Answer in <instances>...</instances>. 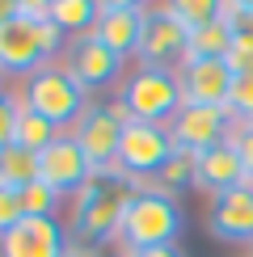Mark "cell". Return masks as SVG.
I'll use <instances>...</instances> for the list:
<instances>
[{
    "label": "cell",
    "mask_w": 253,
    "mask_h": 257,
    "mask_svg": "<svg viewBox=\"0 0 253 257\" xmlns=\"http://www.w3.org/2000/svg\"><path fill=\"white\" fill-rule=\"evenodd\" d=\"M135 181L122 177L118 169L110 173H93L84 181V190L76 194V211H72V228L84 244H105V240H118V223L122 211L135 194Z\"/></svg>",
    "instance_id": "6da1fadb"
},
{
    "label": "cell",
    "mask_w": 253,
    "mask_h": 257,
    "mask_svg": "<svg viewBox=\"0 0 253 257\" xmlns=\"http://www.w3.org/2000/svg\"><path fill=\"white\" fill-rule=\"evenodd\" d=\"M182 207H177V198L161 194L156 186H140L131 194L122 211V223H118V244L126 253L135 249H156V244H177L182 236Z\"/></svg>",
    "instance_id": "7a4b0ae2"
},
{
    "label": "cell",
    "mask_w": 253,
    "mask_h": 257,
    "mask_svg": "<svg viewBox=\"0 0 253 257\" xmlns=\"http://www.w3.org/2000/svg\"><path fill=\"white\" fill-rule=\"evenodd\" d=\"M118 110L126 122H156L169 126L182 110V80L173 68H135L118 93Z\"/></svg>",
    "instance_id": "3957f363"
},
{
    "label": "cell",
    "mask_w": 253,
    "mask_h": 257,
    "mask_svg": "<svg viewBox=\"0 0 253 257\" xmlns=\"http://www.w3.org/2000/svg\"><path fill=\"white\" fill-rule=\"evenodd\" d=\"M63 51V30L51 17H17L0 26V72L9 76H34L38 63Z\"/></svg>",
    "instance_id": "277c9868"
},
{
    "label": "cell",
    "mask_w": 253,
    "mask_h": 257,
    "mask_svg": "<svg viewBox=\"0 0 253 257\" xmlns=\"http://www.w3.org/2000/svg\"><path fill=\"white\" fill-rule=\"evenodd\" d=\"M21 105L42 114L51 126H76L80 114L89 110V97H84V89L63 68H38L34 76H26V97H21Z\"/></svg>",
    "instance_id": "5b68a950"
},
{
    "label": "cell",
    "mask_w": 253,
    "mask_h": 257,
    "mask_svg": "<svg viewBox=\"0 0 253 257\" xmlns=\"http://www.w3.org/2000/svg\"><path fill=\"white\" fill-rule=\"evenodd\" d=\"M173 156V135L169 126L156 122H122V144H118V173L131 177L135 186H152V177L165 169Z\"/></svg>",
    "instance_id": "8992f818"
},
{
    "label": "cell",
    "mask_w": 253,
    "mask_h": 257,
    "mask_svg": "<svg viewBox=\"0 0 253 257\" xmlns=\"http://www.w3.org/2000/svg\"><path fill=\"white\" fill-rule=\"evenodd\" d=\"M122 122L126 114L114 105H89L80 114V122L72 126V139L80 144L84 160L93 165V173H110L118 165V144H122Z\"/></svg>",
    "instance_id": "52a82bcc"
},
{
    "label": "cell",
    "mask_w": 253,
    "mask_h": 257,
    "mask_svg": "<svg viewBox=\"0 0 253 257\" xmlns=\"http://www.w3.org/2000/svg\"><path fill=\"white\" fill-rule=\"evenodd\" d=\"M186 42H190V30L177 21L169 9H148L144 13V38H140V68H182L186 59Z\"/></svg>",
    "instance_id": "ba28073f"
},
{
    "label": "cell",
    "mask_w": 253,
    "mask_h": 257,
    "mask_svg": "<svg viewBox=\"0 0 253 257\" xmlns=\"http://www.w3.org/2000/svg\"><path fill=\"white\" fill-rule=\"evenodd\" d=\"M59 68L68 72V76L76 80L84 93L105 89V84H114V80L122 76V59L114 55L101 38H93V34L72 38L68 47H63V63H59Z\"/></svg>",
    "instance_id": "9c48e42d"
},
{
    "label": "cell",
    "mask_w": 253,
    "mask_h": 257,
    "mask_svg": "<svg viewBox=\"0 0 253 257\" xmlns=\"http://www.w3.org/2000/svg\"><path fill=\"white\" fill-rule=\"evenodd\" d=\"M232 114L219 110V105H182L169 122V135H173V148H186V152H207V148L224 144L232 135Z\"/></svg>",
    "instance_id": "30bf717a"
},
{
    "label": "cell",
    "mask_w": 253,
    "mask_h": 257,
    "mask_svg": "<svg viewBox=\"0 0 253 257\" xmlns=\"http://www.w3.org/2000/svg\"><path fill=\"white\" fill-rule=\"evenodd\" d=\"M89 177H93V165L84 160L80 144L72 135H59L55 144H47L38 152V181H42V186H51L59 198L63 194H80Z\"/></svg>",
    "instance_id": "8fae6325"
},
{
    "label": "cell",
    "mask_w": 253,
    "mask_h": 257,
    "mask_svg": "<svg viewBox=\"0 0 253 257\" xmlns=\"http://www.w3.org/2000/svg\"><path fill=\"white\" fill-rule=\"evenodd\" d=\"M68 253V232L55 215H26L17 228L0 236V257H63Z\"/></svg>",
    "instance_id": "7c38bea8"
},
{
    "label": "cell",
    "mask_w": 253,
    "mask_h": 257,
    "mask_svg": "<svg viewBox=\"0 0 253 257\" xmlns=\"http://www.w3.org/2000/svg\"><path fill=\"white\" fill-rule=\"evenodd\" d=\"M207 228H211V236L224 240V244H253V186L249 181L211 198Z\"/></svg>",
    "instance_id": "4fadbf2b"
},
{
    "label": "cell",
    "mask_w": 253,
    "mask_h": 257,
    "mask_svg": "<svg viewBox=\"0 0 253 257\" xmlns=\"http://www.w3.org/2000/svg\"><path fill=\"white\" fill-rule=\"evenodd\" d=\"M182 80V105H228L232 93V68L224 59H186L177 68Z\"/></svg>",
    "instance_id": "5bb4252c"
},
{
    "label": "cell",
    "mask_w": 253,
    "mask_h": 257,
    "mask_svg": "<svg viewBox=\"0 0 253 257\" xmlns=\"http://www.w3.org/2000/svg\"><path fill=\"white\" fill-rule=\"evenodd\" d=\"M245 186V165H240L236 156V144H232V135L224 144L207 148V152H198V173H194V190H203V194H228V190Z\"/></svg>",
    "instance_id": "9a60e30c"
},
{
    "label": "cell",
    "mask_w": 253,
    "mask_h": 257,
    "mask_svg": "<svg viewBox=\"0 0 253 257\" xmlns=\"http://www.w3.org/2000/svg\"><path fill=\"white\" fill-rule=\"evenodd\" d=\"M144 13L148 9H101L93 38H101L118 59L140 55V38H144Z\"/></svg>",
    "instance_id": "2e32d148"
},
{
    "label": "cell",
    "mask_w": 253,
    "mask_h": 257,
    "mask_svg": "<svg viewBox=\"0 0 253 257\" xmlns=\"http://www.w3.org/2000/svg\"><path fill=\"white\" fill-rule=\"evenodd\" d=\"M38 181V152L26 144H9L0 152V186L9 190H26Z\"/></svg>",
    "instance_id": "e0dca14e"
},
{
    "label": "cell",
    "mask_w": 253,
    "mask_h": 257,
    "mask_svg": "<svg viewBox=\"0 0 253 257\" xmlns=\"http://www.w3.org/2000/svg\"><path fill=\"white\" fill-rule=\"evenodd\" d=\"M228 51H232V30H228V21H224V17L211 21V26L190 30L186 59H228ZM186 59H182V63H186Z\"/></svg>",
    "instance_id": "ac0fdd59"
},
{
    "label": "cell",
    "mask_w": 253,
    "mask_h": 257,
    "mask_svg": "<svg viewBox=\"0 0 253 257\" xmlns=\"http://www.w3.org/2000/svg\"><path fill=\"white\" fill-rule=\"evenodd\" d=\"M194 173H198V156L186 152V148H173V156L165 160V169L152 177V186L161 190V194L177 198L182 190H194Z\"/></svg>",
    "instance_id": "d6986e66"
},
{
    "label": "cell",
    "mask_w": 253,
    "mask_h": 257,
    "mask_svg": "<svg viewBox=\"0 0 253 257\" xmlns=\"http://www.w3.org/2000/svg\"><path fill=\"white\" fill-rule=\"evenodd\" d=\"M47 17L55 21L63 34L80 38V34H93V26H97V17H101V5L97 0H55Z\"/></svg>",
    "instance_id": "ffe728a7"
},
{
    "label": "cell",
    "mask_w": 253,
    "mask_h": 257,
    "mask_svg": "<svg viewBox=\"0 0 253 257\" xmlns=\"http://www.w3.org/2000/svg\"><path fill=\"white\" fill-rule=\"evenodd\" d=\"M165 9L182 21L186 30H198V26H211V21L224 17L228 0H165Z\"/></svg>",
    "instance_id": "44dd1931"
},
{
    "label": "cell",
    "mask_w": 253,
    "mask_h": 257,
    "mask_svg": "<svg viewBox=\"0 0 253 257\" xmlns=\"http://www.w3.org/2000/svg\"><path fill=\"white\" fill-rule=\"evenodd\" d=\"M55 139H59V126H51L42 114H34V110H26V105H21V114H17V144L42 152V148L55 144Z\"/></svg>",
    "instance_id": "7402d4cb"
},
{
    "label": "cell",
    "mask_w": 253,
    "mask_h": 257,
    "mask_svg": "<svg viewBox=\"0 0 253 257\" xmlns=\"http://www.w3.org/2000/svg\"><path fill=\"white\" fill-rule=\"evenodd\" d=\"M224 110L232 114V122H253V72L232 76V93H228Z\"/></svg>",
    "instance_id": "603a6c76"
},
{
    "label": "cell",
    "mask_w": 253,
    "mask_h": 257,
    "mask_svg": "<svg viewBox=\"0 0 253 257\" xmlns=\"http://www.w3.org/2000/svg\"><path fill=\"white\" fill-rule=\"evenodd\" d=\"M17 194H21V211H26V215H55V207H59V194L51 186H42V181L17 190Z\"/></svg>",
    "instance_id": "cb8c5ba5"
},
{
    "label": "cell",
    "mask_w": 253,
    "mask_h": 257,
    "mask_svg": "<svg viewBox=\"0 0 253 257\" xmlns=\"http://www.w3.org/2000/svg\"><path fill=\"white\" fill-rule=\"evenodd\" d=\"M17 114H21V105L9 93H0V152L9 144H17Z\"/></svg>",
    "instance_id": "d4e9b609"
},
{
    "label": "cell",
    "mask_w": 253,
    "mask_h": 257,
    "mask_svg": "<svg viewBox=\"0 0 253 257\" xmlns=\"http://www.w3.org/2000/svg\"><path fill=\"white\" fill-rule=\"evenodd\" d=\"M26 219V211H21V194L9 186H0V236H5L9 228H17V223Z\"/></svg>",
    "instance_id": "484cf974"
},
{
    "label": "cell",
    "mask_w": 253,
    "mask_h": 257,
    "mask_svg": "<svg viewBox=\"0 0 253 257\" xmlns=\"http://www.w3.org/2000/svg\"><path fill=\"white\" fill-rule=\"evenodd\" d=\"M232 144H236V156H240V165H245V181L253 186V122L232 126Z\"/></svg>",
    "instance_id": "4316f807"
},
{
    "label": "cell",
    "mask_w": 253,
    "mask_h": 257,
    "mask_svg": "<svg viewBox=\"0 0 253 257\" xmlns=\"http://www.w3.org/2000/svg\"><path fill=\"white\" fill-rule=\"evenodd\" d=\"M224 21H228V30H232V38H245V42H253V9L228 5V9H224Z\"/></svg>",
    "instance_id": "83f0119b"
},
{
    "label": "cell",
    "mask_w": 253,
    "mask_h": 257,
    "mask_svg": "<svg viewBox=\"0 0 253 257\" xmlns=\"http://www.w3.org/2000/svg\"><path fill=\"white\" fill-rule=\"evenodd\" d=\"M51 5H55V0H17L21 17H47V13H51Z\"/></svg>",
    "instance_id": "f1b7e54d"
},
{
    "label": "cell",
    "mask_w": 253,
    "mask_h": 257,
    "mask_svg": "<svg viewBox=\"0 0 253 257\" xmlns=\"http://www.w3.org/2000/svg\"><path fill=\"white\" fill-rule=\"evenodd\" d=\"M131 257H186L182 244H156V249H135Z\"/></svg>",
    "instance_id": "f546056e"
},
{
    "label": "cell",
    "mask_w": 253,
    "mask_h": 257,
    "mask_svg": "<svg viewBox=\"0 0 253 257\" xmlns=\"http://www.w3.org/2000/svg\"><path fill=\"white\" fill-rule=\"evenodd\" d=\"M17 17H21L17 0H0V26H9V21H17Z\"/></svg>",
    "instance_id": "4dcf8cb0"
},
{
    "label": "cell",
    "mask_w": 253,
    "mask_h": 257,
    "mask_svg": "<svg viewBox=\"0 0 253 257\" xmlns=\"http://www.w3.org/2000/svg\"><path fill=\"white\" fill-rule=\"evenodd\" d=\"M101 9H148V0H97Z\"/></svg>",
    "instance_id": "1f68e13d"
},
{
    "label": "cell",
    "mask_w": 253,
    "mask_h": 257,
    "mask_svg": "<svg viewBox=\"0 0 253 257\" xmlns=\"http://www.w3.org/2000/svg\"><path fill=\"white\" fill-rule=\"evenodd\" d=\"M63 257H93V253H80V249H68V253H63Z\"/></svg>",
    "instance_id": "d6a6232c"
},
{
    "label": "cell",
    "mask_w": 253,
    "mask_h": 257,
    "mask_svg": "<svg viewBox=\"0 0 253 257\" xmlns=\"http://www.w3.org/2000/svg\"><path fill=\"white\" fill-rule=\"evenodd\" d=\"M228 5H240V9H253V0H228Z\"/></svg>",
    "instance_id": "836d02e7"
},
{
    "label": "cell",
    "mask_w": 253,
    "mask_h": 257,
    "mask_svg": "<svg viewBox=\"0 0 253 257\" xmlns=\"http://www.w3.org/2000/svg\"><path fill=\"white\" fill-rule=\"evenodd\" d=\"M101 257H131V253H126V249H118V253H101Z\"/></svg>",
    "instance_id": "e575fe53"
}]
</instances>
